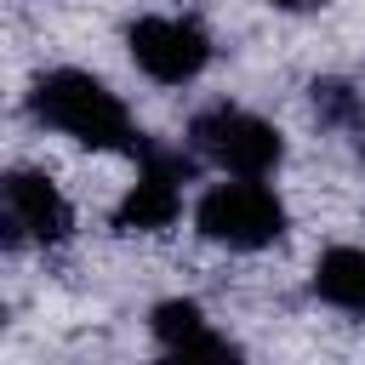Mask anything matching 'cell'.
Masks as SVG:
<instances>
[{"label":"cell","mask_w":365,"mask_h":365,"mask_svg":"<svg viewBox=\"0 0 365 365\" xmlns=\"http://www.w3.org/2000/svg\"><path fill=\"white\" fill-rule=\"evenodd\" d=\"M314 108H319V120L348 125V120L359 114V97H354V86H342V80H314Z\"/></svg>","instance_id":"9c48e42d"},{"label":"cell","mask_w":365,"mask_h":365,"mask_svg":"<svg viewBox=\"0 0 365 365\" xmlns=\"http://www.w3.org/2000/svg\"><path fill=\"white\" fill-rule=\"evenodd\" d=\"M137 154H143L148 165H143V177L131 182V194L114 205V228H120V234H160V228H171L177 211H182L177 182L188 177V154H165V148H154V143H137Z\"/></svg>","instance_id":"5b68a950"},{"label":"cell","mask_w":365,"mask_h":365,"mask_svg":"<svg viewBox=\"0 0 365 365\" xmlns=\"http://www.w3.org/2000/svg\"><path fill=\"white\" fill-rule=\"evenodd\" d=\"M154 336H160V348H171V354H211V359H234V354H240L228 336H217V331L205 325L200 302H188V297H171V302L154 308Z\"/></svg>","instance_id":"52a82bcc"},{"label":"cell","mask_w":365,"mask_h":365,"mask_svg":"<svg viewBox=\"0 0 365 365\" xmlns=\"http://www.w3.org/2000/svg\"><path fill=\"white\" fill-rule=\"evenodd\" d=\"M314 291H319V302H331L342 314H365V251L359 245H331L314 262Z\"/></svg>","instance_id":"ba28073f"},{"label":"cell","mask_w":365,"mask_h":365,"mask_svg":"<svg viewBox=\"0 0 365 365\" xmlns=\"http://www.w3.org/2000/svg\"><path fill=\"white\" fill-rule=\"evenodd\" d=\"M194 222L211 245H228V251H262L285 234V205L274 200V188H262L257 177L245 182H217L200 205H194Z\"/></svg>","instance_id":"3957f363"},{"label":"cell","mask_w":365,"mask_h":365,"mask_svg":"<svg viewBox=\"0 0 365 365\" xmlns=\"http://www.w3.org/2000/svg\"><path fill=\"white\" fill-rule=\"evenodd\" d=\"M274 6H285V11H308V6H319V0H274Z\"/></svg>","instance_id":"30bf717a"},{"label":"cell","mask_w":365,"mask_h":365,"mask_svg":"<svg viewBox=\"0 0 365 365\" xmlns=\"http://www.w3.org/2000/svg\"><path fill=\"white\" fill-rule=\"evenodd\" d=\"M125 46H131V63L160 86H182L211 63V40L194 17H137L125 29Z\"/></svg>","instance_id":"277c9868"},{"label":"cell","mask_w":365,"mask_h":365,"mask_svg":"<svg viewBox=\"0 0 365 365\" xmlns=\"http://www.w3.org/2000/svg\"><path fill=\"white\" fill-rule=\"evenodd\" d=\"M0 188H6V205H11V228H23V234L40 240V245L68 240L74 211H68V200L57 194L51 177H40V171H11Z\"/></svg>","instance_id":"8992f818"},{"label":"cell","mask_w":365,"mask_h":365,"mask_svg":"<svg viewBox=\"0 0 365 365\" xmlns=\"http://www.w3.org/2000/svg\"><path fill=\"white\" fill-rule=\"evenodd\" d=\"M0 319H6V308H0Z\"/></svg>","instance_id":"8fae6325"},{"label":"cell","mask_w":365,"mask_h":365,"mask_svg":"<svg viewBox=\"0 0 365 365\" xmlns=\"http://www.w3.org/2000/svg\"><path fill=\"white\" fill-rule=\"evenodd\" d=\"M29 108H34V120H46L51 131H63V137H74L86 148H125V154H137V143H143V131L131 125L125 103L97 74H80V68L40 74L34 91H29Z\"/></svg>","instance_id":"6da1fadb"},{"label":"cell","mask_w":365,"mask_h":365,"mask_svg":"<svg viewBox=\"0 0 365 365\" xmlns=\"http://www.w3.org/2000/svg\"><path fill=\"white\" fill-rule=\"evenodd\" d=\"M188 143H194L211 165H222V171H234V177H268V171L285 160V137H279L262 114H245V108H228V103L200 108L194 125H188Z\"/></svg>","instance_id":"7a4b0ae2"}]
</instances>
